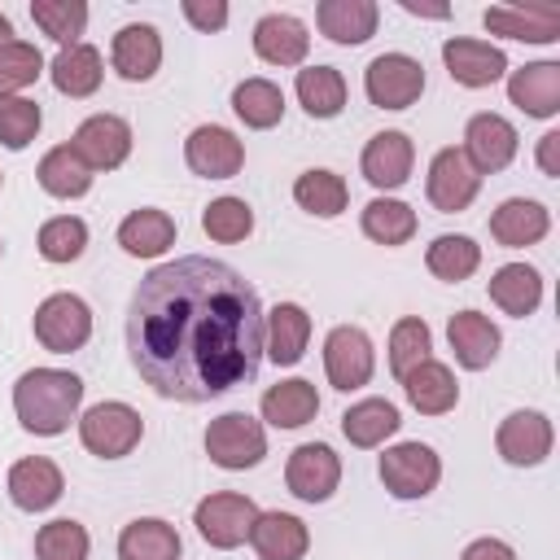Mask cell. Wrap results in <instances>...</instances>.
Returning a JSON list of instances; mask_svg holds the SVG:
<instances>
[{
	"mask_svg": "<svg viewBox=\"0 0 560 560\" xmlns=\"http://www.w3.org/2000/svg\"><path fill=\"white\" fill-rule=\"evenodd\" d=\"M127 359L175 402H210L258 376L262 302L228 262L188 254L153 267L127 306Z\"/></svg>",
	"mask_w": 560,
	"mask_h": 560,
	"instance_id": "1",
	"label": "cell"
},
{
	"mask_svg": "<svg viewBox=\"0 0 560 560\" xmlns=\"http://www.w3.org/2000/svg\"><path fill=\"white\" fill-rule=\"evenodd\" d=\"M83 402V381L61 368H31L13 385V411L18 424L35 438H57L70 429Z\"/></svg>",
	"mask_w": 560,
	"mask_h": 560,
	"instance_id": "2",
	"label": "cell"
},
{
	"mask_svg": "<svg viewBox=\"0 0 560 560\" xmlns=\"http://www.w3.org/2000/svg\"><path fill=\"white\" fill-rule=\"evenodd\" d=\"M144 420L127 402H96L79 416V442L101 459H122L140 446Z\"/></svg>",
	"mask_w": 560,
	"mask_h": 560,
	"instance_id": "3",
	"label": "cell"
},
{
	"mask_svg": "<svg viewBox=\"0 0 560 560\" xmlns=\"http://www.w3.org/2000/svg\"><path fill=\"white\" fill-rule=\"evenodd\" d=\"M254 521H258V503H254L249 494H236V490H214V494H206V499L197 503V512H192L197 534H201L210 547H219V551H232V547L249 542Z\"/></svg>",
	"mask_w": 560,
	"mask_h": 560,
	"instance_id": "4",
	"label": "cell"
},
{
	"mask_svg": "<svg viewBox=\"0 0 560 560\" xmlns=\"http://www.w3.org/2000/svg\"><path fill=\"white\" fill-rule=\"evenodd\" d=\"M206 455H210V464H219V468H228V472L254 468V464L267 455L262 420H254V416H245V411H223V416L210 420V429H206Z\"/></svg>",
	"mask_w": 560,
	"mask_h": 560,
	"instance_id": "5",
	"label": "cell"
},
{
	"mask_svg": "<svg viewBox=\"0 0 560 560\" xmlns=\"http://www.w3.org/2000/svg\"><path fill=\"white\" fill-rule=\"evenodd\" d=\"M363 92L376 109H407L424 92V66L407 52H381L363 70Z\"/></svg>",
	"mask_w": 560,
	"mask_h": 560,
	"instance_id": "6",
	"label": "cell"
},
{
	"mask_svg": "<svg viewBox=\"0 0 560 560\" xmlns=\"http://www.w3.org/2000/svg\"><path fill=\"white\" fill-rule=\"evenodd\" d=\"M92 337V311L83 298L74 293H52L35 306V341L52 354H70L79 346H88Z\"/></svg>",
	"mask_w": 560,
	"mask_h": 560,
	"instance_id": "7",
	"label": "cell"
},
{
	"mask_svg": "<svg viewBox=\"0 0 560 560\" xmlns=\"http://www.w3.org/2000/svg\"><path fill=\"white\" fill-rule=\"evenodd\" d=\"M381 481L394 499H424L442 481V459L424 442H398L381 455Z\"/></svg>",
	"mask_w": 560,
	"mask_h": 560,
	"instance_id": "8",
	"label": "cell"
},
{
	"mask_svg": "<svg viewBox=\"0 0 560 560\" xmlns=\"http://www.w3.org/2000/svg\"><path fill=\"white\" fill-rule=\"evenodd\" d=\"M372 368H376V354H372V337L354 324H337L328 337H324V372H328V385L350 394V389H363L372 381Z\"/></svg>",
	"mask_w": 560,
	"mask_h": 560,
	"instance_id": "9",
	"label": "cell"
},
{
	"mask_svg": "<svg viewBox=\"0 0 560 560\" xmlns=\"http://www.w3.org/2000/svg\"><path fill=\"white\" fill-rule=\"evenodd\" d=\"M284 486L302 503H324L341 486V459L328 442H302L284 464Z\"/></svg>",
	"mask_w": 560,
	"mask_h": 560,
	"instance_id": "10",
	"label": "cell"
},
{
	"mask_svg": "<svg viewBox=\"0 0 560 560\" xmlns=\"http://www.w3.org/2000/svg\"><path fill=\"white\" fill-rule=\"evenodd\" d=\"M70 149L83 158L88 171H118L131 153V127L118 114H92L79 122Z\"/></svg>",
	"mask_w": 560,
	"mask_h": 560,
	"instance_id": "11",
	"label": "cell"
},
{
	"mask_svg": "<svg viewBox=\"0 0 560 560\" xmlns=\"http://www.w3.org/2000/svg\"><path fill=\"white\" fill-rule=\"evenodd\" d=\"M516 127L503 114H472L464 127V158L477 175H494L516 158Z\"/></svg>",
	"mask_w": 560,
	"mask_h": 560,
	"instance_id": "12",
	"label": "cell"
},
{
	"mask_svg": "<svg viewBox=\"0 0 560 560\" xmlns=\"http://www.w3.org/2000/svg\"><path fill=\"white\" fill-rule=\"evenodd\" d=\"M184 162H188V171L201 175V179H232V175L245 166V144H241L228 127L206 122V127H197V131L184 140Z\"/></svg>",
	"mask_w": 560,
	"mask_h": 560,
	"instance_id": "13",
	"label": "cell"
},
{
	"mask_svg": "<svg viewBox=\"0 0 560 560\" xmlns=\"http://www.w3.org/2000/svg\"><path fill=\"white\" fill-rule=\"evenodd\" d=\"M477 188H481V175L468 166V158H464L459 149H438V153H433V162H429V184H424L433 210L459 214V210L472 206Z\"/></svg>",
	"mask_w": 560,
	"mask_h": 560,
	"instance_id": "14",
	"label": "cell"
},
{
	"mask_svg": "<svg viewBox=\"0 0 560 560\" xmlns=\"http://www.w3.org/2000/svg\"><path fill=\"white\" fill-rule=\"evenodd\" d=\"M442 61H446V74L459 83V88H490L508 74V57L503 48H494L490 39H468V35H451L442 44Z\"/></svg>",
	"mask_w": 560,
	"mask_h": 560,
	"instance_id": "15",
	"label": "cell"
},
{
	"mask_svg": "<svg viewBox=\"0 0 560 560\" xmlns=\"http://www.w3.org/2000/svg\"><path fill=\"white\" fill-rule=\"evenodd\" d=\"M551 442H556V433H551V420H547L542 411H512V416L499 424V433H494V446H499V455H503L512 468H534V464H542V459L551 455Z\"/></svg>",
	"mask_w": 560,
	"mask_h": 560,
	"instance_id": "16",
	"label": "cell"
},
{
	"mask_svg": "<svg viewBox=\"0 0 560 560\" xmlns=\"http://www.w3.org/2000/svg\"><path fill=\"white\" fill-rule=\"evenodd\" d=\"M411 162H416V144L407 131H376L368 144H363V158H359V171L372 188H402L411 179Z\"/></svg>",
	"mask_w": 560,
	"mask_h": 560,
	"instance_id": "17",
	"label": "cell"
},
{
	"mask_svg": "<svg viewBox=\"0 0 560 560\" xmlns=\"http://www.w3.org/2000/svg\"><path fill=\"white\" fill-rule=\"evenodd\" d=\"M486 31L525 39V44H551L560 39V9L556 4H490L481 13Z\"/></svg>",
	"mask_w": 560,
	"mask_h": 560,
	"instance_id": "18",
	"label": "cell"
},
{
	"mask_svg": "<svg viewBox=\"0 0 560 560\" xmlns=\"http://www.w3.org/2000/svg\"><path fill=\"white\" fill-rule=\"evenodd\" d=\"M311 341V315L298 302H276L262 315V350L276 368H293L306 354Z\"/></svg>",
	"mask_w": 560,
	"mask_h": 560,
	"instance_id": "19",
	"label": "cell"
},
{
	"mask_svg": "<svg viewBox=\"0 0 560 560\" xmlns=\"http://www.w3.org/2000/svg\"><path fill=\"white\" fill-rule=\"evenodd\" d=\"M109 61H114L118 79H127V83L153 79L158 66H162V35H158V26H149V22H127V26L114 35Z\"/></svg>",
	"mask_w": 560,
	"mask_h": 560,
	"instance_id": "20",
	"label": "cell"
},
{
	"mask_svg": "<svg viewBox=\"0 0 560 560\" xmlns=\"http://www.w3.org/2000/svg\"><path fill=\"white\" fill-rule=\"evenodd\" d=\"M446 341H451L459 368H468V372L490 368V363L499 359V346H503L499 328H494L490 315H481V311H455L451 324H446Z\"/></svg>",
	"mask_w": 560,
	"mask_h": 560,
	"instance_id": "21",
	"label": "cell"
},
{
	"mask_svg": "<svg viewBox=\"0 0 560 560\" xmlns=\"http://www.w3.org/2000/svg\"><path fill=\"white\" fill-rule=\"evenodd\" d=\"M508 101L529 114V118H551L560 114V61H534L512 70L508 79Z\"/></svg>",
	"mask_w": 560,
	"mask_h": 560,
	"instance_id": "22",
	"label": "cell"
},
{
	"mask_svg": "<svg viewBox=\"0 0 560 560\" xmlns=\"http://www.w3.org/2000/svg\"><path fill=\"white\" fill-rule=\"evenodd\" d=\"M66 490V477L52 459L44 455H31V459H18L9 468V499L22 508V512H48Z\"/></svg>",
	"mask_w": 560,
	"mask_h": 560,
	"instance_id": "23",
	"label": "cell"
},
{
	"mask_svg": "<svg viewBox=\"0 0 560 560\" xmlns=\"http://www.w3.org/2000/svg\"><path fill=\"white\" fill-rule=\"evenodd\" d=\"M315 22L319 31L332 39V44H368L376 35V22H381V9L372 0H319L315 4Z\"/></svg>",
	"mask_w": 560,
	"mask_h": 560,
	"instance_id": "24",
	"label": "cell"
},
{
	"mask_svg": "<svg viewBox=\"0 0 560 560\" xmlns=\"http://www.w3.org/2000/svg\"><path fill=\"white\" fill-rule=\"evenodd\" d=\"M306 48H311V35H306V26L293 13H267V18H258V26H254V52L267 66H302L306 61Z\"/></svg>",
	"mask_w": 560,
	"mask_h": 560,
	"instance_id": "25",
	"label": "cell"
},
{
	"mask_svg": "<svg viewBox=\"0 0 560 560\" xmlns=\"http://www.w3.org/2000/svg\"><path fill=\"white\" fill-rule=\"evenodd\" d=\"M551 228V214L542 201H529V197H508L494 214H490V236L508 249H525V245H538Z\"/></svg>",
	"mask_w": 560,
	"mask_h": 560,
	"instance_id": "26",
	"label": "cell"
},
{
	"mask_svg": "<svg viewBox=\"0 0 560 560\" xmlns=\"http://www.w3.org/2000/svg\"><path fill=\"white\" fill-rule=\"evenodd\" d=\"M249 547L258 551V560H302L311 534L293 512H258L249 529Z\"/></svg>",
	"mask_w": 560,
	"mask_h": 560,
	"instance_id": "27",
	"label": "cell"
},
{
	"mask_svg": "<svg viewBox=\"0 0 560 560\" xmlns=\"http://www.w3.org/2000/svg\"><path fill=\"white\" fill-rule=\"evenodd\" d=\"M402 389H407V402H411L420 416H446V411H455V402H459V385H455L451 368L438 363V359L416 363V368L402 376Z\"/></svg>",
	"mask_w": 560,
	"mask_h": 560,
	"instance_id": "28",
	"label": "cell"
},
{
	"mask_svg": "<svg viewBox=\"0 0 560 560\" xmlns=\"http://www.w3.org/2000/svg\"><path fill=\"white\" fill-rule=\"evenodd\" d=\"M319 416V394L311 381L302 376H289V381H276L267 394H262V420L276 424V429H302Z\"/></svg>",
	"mask_w": 560,
	"mask_h": 560,
	"instance_id": "29",
	"label": "cell"
},
{
	"mask_svg": "<svg viewBox=\"0 0 560 560\" xmlns=\"http://www.w3.org/2000/svg\"><path fill=\"white\" fill-rule=\"evenodd\" d=\"M48 74H52V88H57L61 96L83 101V96H92V92L101 88L105 66H101V52H96L92 44H70V48H61V52L52 57Z\"/></svg>",
	"mask_w": 560,
	"mask_h": 560,
	"instance_id": "30",
	"label": "cell"
},
{
	"mask_svg": "<svg viewBox=\"0 0 560 560\" xmlns=\"http://www.w3.org/2000/svg\"><path fill=\"white\" fill-rule=\"evenodd\" d=\"M490 302H494L503 315L525 319V315H534L538 302H542V276H538L529 262H508V267H499V271L490 276Z\"/></svg>",
	"mask_w": 560,
	"mask_h": 560,
	"instance_id": "31",
	"label": "cell"
},
{
	"mask_svg": "<svg viewBox=\"0 0 560 560\" xmlns=\"http://www.w3.org/2000/svg\"><path fill=\"white\" fill-rule=\"evenodd\" d=\"M179 551L184 542L162 516H140L118 534V560H179Z\"/></svg>",
	"mask_w": 560,
	"mask_h": 560,
	"instance_id": "32",
	"label": "cell"
},
{
	"mask_svg": "<svg viewBox=\"0 0 560 560\" xmlns=\"http://www.w3.org/2000/svg\"><path fill=\"white\" fill-rule=\"evenodd\" d=\"M118 245L131 254V258H158L175 245V219L166 210H131L122 223H118Z\"/></svg>",
	"mask_w": 560,
	"mask_h": 560,
	"instance_id": "33",
	"label": "cell"
},
{
	"mask_svg": "<svg viewBox=\"0 0 560 560\" xmlns=\"http://www.w3.org/2000/svg\"><path fill=\"white\" fill-rule=\"evenodd\" d=\"M398 424H402V416H398V407H394L389 398H363V402H354V407L341 416V433H346L350 446H359V451L381 446L385 438L398 433Z\"/></svg>",
	"mask_w": 560,
	"mask_h": 560,
	"instance_id": "34",
	"label": "cell"
},
{
	"mask_svg": "<svg viewBox=\"0 0 560 560\" xmlns=\"http://www.w3.org/2000/svg\"><path fill=\"white\" fill-rule=\"evenodd\" d=\"M293 88L311 118H337L346 109V79L337 66H306V70H298Z\"/></svg>",
	"mask_w": 560,
	"mask_h": 560,
	"instance_id": "35",
	"label": "cell"
},
{
	"mask_svg": "<svg viewBox=\"0 0 560 560\" xmlns=\"http://www.w3.org/2000/svg\"><path fill=\"white\" fill-rule=\"evenodd\" d=\"M39 188L48 192V197H61V201H70V197H83L88 188H92V171L83 166V158L70 149V144H57V149H48L44 158H39Z\"/></svg>",
	"mask_w": 560,
	"mask_h": 560,
	"instance_id": "36",
	"label": "cell"
},
{
	"mask_svg": "<svg viewBox=\"0 0 560 560\" xmlns=\"http://www.w3.org/2000/svg\"><path fill=\"white\" fill-rule=\"evenodd\" d=\"M232 109L245 127L254 131H267L284 118V92L271 83V79H245L232 88Z\"/></svg>",
	"mask_w": 560,
	"mask_h": 560,
	"instance_id": "37",
	"label": "cell"
},
{
	"mask_svg": "<svg viewBox=\"0 0 560 560\" xmlns=\"http://www.w3.org/2000/svg\"><path fill=\"white\" fill-rule=\"evenodd\" d=\"M363 236L376 245H407L416 236V210L394 197H376L363 206Z\"/></svg>",
	"mask_w": 560,
	"mask_h": 560,
	"instance_id": "38",
	"label": "cell"
},
{
	"mask_svg": "<svg viewBox=\"0 0 560 560\" xmlns=\"http://www.w3.org/2000/svg\"><path fill=\"white\" fill-rule=\"evenodd\" d=\"M424 262H429V271H433L438 280L459 284V280H468V276L481 267V245H477L472 236L446 232V236H438V241L424 249Z\"/></svg>",
	"mask_w": 560,
	"mask_h": 560,
	"instance_id": "39",
	"label": "cell"
},
{
	"mask_svg": "<svg viewBox=\"0 0 560 560\" xmlns=\"http://www.w3.org/2000/svg\"><path fill=\"white\" fill-rule=\"evenodd\" d=\"M293 201H298L302 210L319 214V219H332V214L346 210L350 188H346V179H341L337 171H302L298 184H293Z\"/></svg>",
	"mask_w": 560,
	"mask_h": 560,
	"instance_id": "40",
	"label": "cell"
},
{
	"mask_svg": "<svg viewBox=\"0 0 560 560\" xmlns=\"http://www.w3.org/2000/svg\"><path fill=\"white\" fill-rule=\"evenodd\" d=\"M31 18L48 39L70 48V44H79V35L88 26V4L83 0H31Z\"/></svg>",
	"mask_w": 560,
	"mask_h": 560,
	"instance_id": "41",
	"label": "cell"
},
{
	"mask_svg": "<svg viewBox=\"0 0 560 560\" xmlns=\"http://www.w3.org/2000/svg\"><path fill=\"white\" fill-rule=\"evenodd\" d=\"M429 350H433V332H429V324H424L420 315L398 319L394 332H389V372L402 381L416 363L429 359Z\"/></svg>",
	"mask_w": 560,
	"mask_h": 560,
	"instance_id": "42",
	"label": "cell"
},
{
	"mask_svg": "<svg viewBox=\"0 0 560 560\" xmlns=\"http://www.w3.org/2000/svg\"><path fill=\"white\" fill-rule=\"evenodd\" d=\"M88 547H92L88 529L70 516H57L35 534V560H88Z\"/></svg>",
	"mask_w": 560,
	"mask_h": 560,
	"instance_id": "43",
	"label": "cell"
},
{
	"mask_svg": "<svg viewBox=\"0 0 560 560\" xmlns=\"http://www.w3.org/2000/svg\"><path fill=\"white\" fill-rule=\"evenodd\" d=\"M201 228H206L210 241L236 245V241H245V236L254 232V210H249L241 197H219V201H210V206L201 210Z\"/></svg>",
	"mask_w": 560,
	"mask_h": 560,
	"instance_id": "44",
	"label": "cell"
},
{
	"mask_svg": "<svg viewBox=\"0 0 560 560\" xmlns=\"http://www.w3.org/2000/svg\"><path fill=\"white\" fill-rule=\"evenodd\" d=\"M88 249V223L74 214H57L39 228V254L48 262H74Z\"/></svg>",
	"mask_w": 560,
	"mask_h": 560,
	"instance_id": "45",
	"label": "cell"
},
{
	"mask_svg": "<svg viewBox=\"0 0 560 560\" xmlns=\"http://www.w3.org/2000/svg\"><path fill=\"white\" fill-rule=\"evenodd\" d=\"M39 122H44V114H39V105L35 101H26V96H0V144L4 149H26L35 136H39Z\"/></svg>",
	"mask_w": 560,
	"mask_h": 560,
	"instance_id": "46",
	"label": "cell"
},
{
	"mask_svg": "<svg viewBox=\"0 0 560 560\" xmlns=\"http://www.w3.org/2000/svg\"><path fill=\"white\" fill-rule=\"evenodd\" d=\"M39 70H44V57L35 44H26V39L4 44L0 48V96H18L22 88H31L39 79Z\"/></svg>",
	"mask_w": 560,
	"mask_h": 560,
	"instance_id": "47",
	"label": "cell"
},
{
	"mask_svg": "<svg viewBox=\"0 0 560 560\" xmlns=\"http://www.w3.org/2000/svg\"><path fill=\"white\" fill-rule=\"evenodd\" d=\"M184 18L197 26V31H223L228 26V4L223 0H184Z\"/></svg>",
	"mask_w": 560,
	"mask_h": 560,
	"instance_id": "48",
	"label": "cell"
},
{
	"mask_svg": "<svg viewBox=\"0 0 560 560\" xmlns=\"http://www.w3.org/2000/svg\"><path fill=\"white\" fill-rule=\"evenodd\" d=\"M459 560H516V551H512L503 538H477V542L464 547Z\"/></svg>",
	"mask_w": 560,
	"mask_h": 560,
	"instance_id": "49",
	"label": "cell"
},
{
	"mask_svg": "<svg viewBox=\"0 0 560 560\" xmlns=\"http://www.w3.org/2000/svg\"><path fill=\"white\" fill-rule=\"evenodd\" d=\"M538 166H542V175H560V131H547L542 140H538Z\"/></svg>",
	"mask_w": 560,
	"mask_h": 560,
	"instance_id": "50",
	"label": "cell"
},
{
	"mask_svg": "<svg viewBox=\"0 0 560 560\" xmlns=\"http://www.w3.org/2000/svg\"><path fill=\"white\" fill-rule=\"evenodd\" d=\"M402 9L416 13V18H446V9H424V4H416V0H402Z\"/></svg>",
	"mask_w": 560,
	"mask_h": 560,
	"instance_id": "51",
	"label": "cell"
},
{
	"mask_svg": "<svg viewBox=\"0 0 560 560\" xmlns=\"http://www.w3.org/2000/svg\"><path fill=\"white\" fill-rule=\"evenodd\" d=\"M4 44H13V22L0 13V48H4Z\"/></svg>",
	"mask_w": 560,
	"mask_h": 560,
	"instance_id": "52",
	"label": "cell"
},
{
	"mask_svg": "<svg viewBox=\"0 0 560 560\" xmlns=\"http://www.w3.org/2000/svg\"><path fill=\"white\" fill-rule=\"evenodd\" d=\"M0 249H4V245H0Z\"/></svg>",
	"mask_w": 560,
	"mask_h": 560,
	"instance_id": "53",
	"label": "cell"
}]
</instances>
